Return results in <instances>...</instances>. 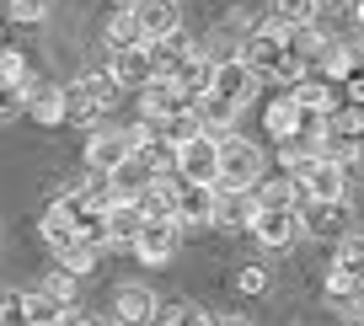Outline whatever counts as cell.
I'll use <instances>...</instances> for the list:
<instances>
[{"label":"cell","instance_id":"32","mask_svg":"<svg viewBox=\"0 0 364 326\" xmlns=\"http://www.w3.org/2000/svg\"><path fill=\"white\" fill-rule=\"evenodd\" d=\"M22 107H27V86H22V80H6V75H0V124L22 118Z\"/></svg>","mask_w":364,"mask_h":326},{"label":"cell","instance_id":"15","mask_svg":"<svg viewBox=\"0 0 364 326\" xmlns=\"http://www.w3.org/2000/svg\"><path fill=\"white\" fill-rule=\"evenodd\" d=\"M311 70L327 75L332 86H343V80L359 70V43H338V38H327V43L316 48V59H311Z\"/></svg>","mask_w":364,"mask_h":326},{"label":"cell","instance_id":"47","mask_svg":"<svg viewBox=\"0 0 364 326\" xmlns=\"http://www.w3.org/2000/svg\"><path fill=\"white\" fill-rule=\"evenodd\" d=\"M359 65H364V38H359Z\"/></svg>","mask_w":364,"mask_h":326},{"label":"cell","instance_id":"43","mask_svg":"<svg viewBox=\"0 0 364 326\" xmlns=\"http://www.w3.org/2000/svg\"><path fill=\"white\" fill-rule=\"evenodd\" d=\"M338 6H348V0H316V11H338Z\"/></svg>","mask_w":364,"mask_h":326},{"label":"cell","instance_id":"25","mask_svg":"<svg viewBox=\"0 0 364 326\" xmlns=\"http://www.w3.org/2000/svg\"><path fill=\"white\" fill-rule=\"evenodd\" d=\"M300 118H306V113H300V107H295V97L284 91V97H273L268 107H262V134H268L273 145H279V139H284L289 129H300Z\"/></svg>","mask_w":364,"mask_h":326},{"label":"cell","instance_id":"29","mask_svg":"<svg viewBox=\"0 0 364 326\" xmlns=\"http://www.w3.org/2000/svg\"><path fill=\"white\" fill-rule=\"evenodd\" d=\"M102 38H107V48H134V43H145V33H139V22H134V11H129V6H118V11L107 16Z\"/></svg>","mask_w":364,"mask_h":326},{"label":"cell","instance_id":"20","mask_svg":"<svg viewBox=\"0 0 364 326\" xmlns=\"http://www.w3.org/2000/svg\"><path fill=\"white\" fill-rule=\"evenodd\" d=\"M177 188H182V177H150V188L139 192V214H145V219H177Z\"/></svg>","mask_w":364,"mask_h":326},{"label":"cell","instance_id":"41","mask_svg":"<svg viewBox=\"0 0 364 326\" xmlns=\"http://www.w3.org/2000/svg\"><path fill=\"white\" fill-rule=\"evenodd\" d=\"M188 326H220V315H209V310H198V305H193V315H188Z\"/></svg>","mask_w":364,"mask_h":326},{"label":"cell","instance_id":"7","mask_svg":"<svg viewBox=\"0 0 364 326\" xmlns=\"http://www.w3.org/2000/svg\"><path fill=\"white\" fill-rule=\"evenodd\" d=\"M252 219H257V192H252V188H220V182H215V219H209V225L247 236Z\"/></svg>","mask_w":364,"mask_h":326},{"label":"cell","instance_id":"19","mask_svg":"<svg viewBox=\"0 0 364 326\" xmlns=\"http://www.w3.org/2000/svg\"><path fill=\"white\" fill-rule=\"evenodd\" d=\"M236 102H225V97H215V91H204V97L193 102V118H198V129H204V134H230V129H236Z\"/></svg>","mask_w":364,"mask_h":326},{"label":"cell","instance_id":"13","mask_svg":"<svg viewBox=\"0 0 364 326\" xmlns=\"http://www.w3.org/2000/svg\"><path fill=\"white\" fill-rule=\"evenodd\" d=\"M22 113H33V124H43V129H59L65 124V86H54V80H27V107Z\"/></svg>","mask_w":364,"mask_h":326},{"label":"cell","instance_id":"44","mask_svg":"<svg viewBox=\"0 0 364 326\" xmlns=\"http://www.w3.org/2000/svg\"><path fill=\"white\" fill-rule=\"evenodd\" d=\"M353 22H359V33H364V0H353Z\"/></svg>","mask_w":364,"mask_h":326},{"label":"cell","instance_id":"27","mask_svg":"<svg viewBox=\"0 0 364 326\" xmlns=\"http://www.w3.org/2000/svg\"><path fill=\"white\" fill-rule=\"evenodd\" d=\"M139 225H145L139 203H113V209H107V246H134Z\"/></svg>","mask_w":364,"mask_h":326},{"label":"cell","instance_id":"31","mask_svg":"<svg viewBox=\"0 0 364 326\" xmlns=\"http://www.w3.org/2000/svg\"><path fill=\"white\" fill-rule=\"evenodd\" d=\"M156 134H161V139H171V145H182V139L204 134V129H198V118H193V113H171V118H161V124H156Z\"/></svg>","mask_w":364,"mask_h":326},{"label":"cell","instance_id":"49","mask_svg":"<svg viewBox=\"0 0 364 326\" xmlns=\"http://www.w3.org/2000/svg\"><path fill=\"white\" fill-rule=\"evenodd\" d=\"M113 6H129V0H113Z\"/></svg>","mask_w":364,"mask_h":326},{"label":"cell","instance_id":"24","mask_svg":"<svg viewBox=\"0 0 364 326\" xmlns=\"http://www.w3.org/2000/svg\"><path fill=\"white\" fill-rule=\"evenodd\" d=\"M188 54H193V43L182 38V27H177V33H166V38H156V43H150V65H156V75H177V70L188 65Z\"/></svg>","mask_w":364,"mask_h":326},{"label":"cell","instance_id":"35","mask_svg":"<svg viewBox=\"0 0 364 326\" xmlns=\"http://www.w3.org/2000/svg\"><path fill=\"white\" fill-rule=\"evenodd\" d=\"M54 11V0H11V22H22V27H33V22H43V16Z\"/></svg>","mask_w":364,"mask_h":326},{"label":"cell","instance_id":"33","mask_svg":"<svg viewBox=\"0 0 364 326\" xmlns=\"http://www.w3.org/2000/svg\"><path fill=\"white\" fill-rule=\"evenodd\" d=\"M268 6H273V22H289V27L316 16V0H268Z\"/></svg>","mask_w":364,"mask_h":326},{"label":"cell","instance_id":"39","mask_svg":"<svg viewBox=\"0 0 364 326\" xmlns=\"http://www.w3.org/2000/svg\"><path fill=\"white\" fill-rule=\"evenodd\" d=\"M43 289H48V294H59L65 305H75V273L54 268V273H48V283H43Z\"/></svg>","mask_w":364,"mask_h":326},{"label":"cell","instance_id":"8","mask_svg":"<svg viewBox=\"0 0 364 326\" xmlns=\"http://www.w3.org/2000/svg\"><path fill=\"white\" fill-rule=\"evenodd\" d=\"M257 246H268V251H284V246H295L306 230H300V214L295 209H257V219H252V230H247Z\"/></svg>","mask_w":364,"mask_h":326},{"label":"cell","instance_id":"36","mask_svg":"<svg viewBox=\"0 0 364 326\" xmlns=\"http://www.w3.org/2000/svg\"><path fill=\"white\" fill-rule=\"evenodd\" d=\"M188 315H193V305H188V300H166V305H156L150 326H188Z\"/></svg>","mask_w":364,"mask_h":326},{"label":"cell","instance_id":"17","mask_svg":"<svg viewBox=\"0 0 364 326\" xmlns=\"http://www.w3.org/2000/svg\"><path fill=\"white\" fill-rule=\"evenodd\" d=\"M150 177H156V171H150V166H145V161H139V156H134V150H129V156H124V161H118V166H113V171H107V182H113V198H118V203H134V198H139V192H145V188H150Z\"/></svg>","mask_w":364,"mask_h":326},{"label":"cell","instance_id":"40","mask_svg":"<svg viewBox=\"0 0 364 326\" xmlns=\"http://www.w3.org/2000/svg\"><path fill=\"white\" fill-rule=\"evenodd\" d=\"M343 102H364V65L353 70L348 80H343Z\"/></svg>","mask_w":364,"mask_h":326},{"label":"cell","instance_id":"3","mask_svg":"<svg viewBox=\"0 0 364 326\" xmlns=\"http://www.w3.org/2000/svg\"><path fill=\"white\" fill-rule=\"evenodd\" d=\"M262 177V150L241 134H220V188H252Z\"/></svg>","mask_w":364,"mask_h":326},{"label":"cell","instance_id":"18","mask_svg":"<svg viewBox=\"0 0 364 326\" xmlns=\"http://www.w3.org/2000/svg\"><path fill=\"white\" fill-rule=\"evenodd\" d=\"M150 315H156V294H150L145 283H124V289L113 294V321H124V326H150Z\"/></svg>","mask_w":364,"mask_h":326},{"label":"cell","instance_id":"5","mask_svg":"<svg viewBox=\"0 0 364 326\" xmlns=\"http://www.w3.org/2000/svg\"><path fill=\"white\" fill-rule=\"evenodd\" d=\"M177 177L182 182H204V188H215L220 182V139L215 134H193L177 145Z\"/></svg>","mask_w":364,"mask_h":326},{"label":"cell","instance_id":"12","mask_svg":"<svg viewBox=\"0 0 364 326\" xmlns=\"http://www.w3.org/2000/svg\"><path fill=\"white\" fill-rule=\"evenodd\" d=\"M124 156H129V134H124V129L91 124V139H86V166L91 171H113Z\"/></svg>","mask_w":364,"mask_h":326},{"label":"cell","instance_id":"28","mask_svg":"<svg viewBox=\"0 0 364 326\" xmlns=\"http://www.w3.org/2000/svg\"><path fill=\"white\" fill-rule=\"evenodd\" d=\"M359 289H364V278H359V273H348V268H338V262H332L327 283H321L327 305H343V310H353V305H359Z\"/></svg>","mask_w":364,"mask_h":326},{"label":"cell","instance_id":"21","mask_svg":"<svg viewBox=\"0 0 364 326\" xmlns=\"http://www.w3.org/2000/svg\"><path fill=\"white\" fill-rule=\"evenodd\" d=\"M284 91L295 97L300 113H327L332 102H338V97H332V80H327V75H316V70H306V75H300L295 86H284Z\"/></svg>","mask_w":364,"mask_h":326},{"label":"cell","instance_id":"26","mask_svg":"<svg viewBox=\"0 0 364 326\" xmlns=\"http://www.w3.org/2000/svg\"><path fill=\"white\" fill-rule=\"evenodd\" d=\"M38 236H43V246H48V251H59L65 241H75V219H70L65 198H54V203L43 209V219H38Z\"/></svg>","mask_w":364,"mask_h":326},{"label":"cell","instance_id":"37","mask_svg":"<svg viewBox=\"0 0 364 326\" xmlns=\"http://www.w3.org/2000/svg\"><path fill=\"white\" fill-rule=\"evenodd\" d=\"M0 75L6 80H33V70H27V54H16V48H0Z\"/></svg>","mask_w":364,"mask_h":326},{"label":"cell","instance_id":"16","mask_svg":"<svg viewBox=\"0 0 364 326\" xmlns=\"http://www.w3.org/2000/svg\"><path fill=\"white\" fill-rule=\"evenodd\" d=\"M177 225H209L215 219V188H204V182H182L177 188Z\"/></svg>","mask_w":364,"mask_h":326},{"label":"cell","instance_id":"30","mask_svg":"<svg viewBox=\"0 0 364 326\" xmlns=\"http://www.w3.org/2000/svg\"><path fill=\"white\" fill-rule=\"evenodd\" d=\"M54 257H59V268H65V273H75V278H86V273L97 268V257H102V251L91 246V241H80V236H75V241H65V246H59Z\"/></svg>","mask_w":364,"mask_h":326},{"label":"cell","instance_id":"10","mask_svg":"<svg viewBox=\"0 0 364 326\" xmlns=\"http://www.w3.org/2000/svg\"><path fill=\"white\" fill-rule=\"evenodd\" d=\"M209 91H215V97H225V102H236V107H247V102L257 97V75L247 70V59H241V54H230V59H220V65H215Z\"/></svg>","mask_w":364,"mask_h":326},{"label":"cell","instance_id":"22","mask_svg":"<svg viewBox=\"0 0 364 326\" xmlns=\"http://www.w3.org/2000/svg\"><path fill=\"white\" fill-rule=\"evenodd\" d=\"M252 192H257V209H300V198H306L289 171H284V177H257Z\"/></svg>","mask_w":364,"mask_h":326},{"label":"cell","instance_id":"4","mask_svg":"<svg viewBox=\"0 0 364 326\" xmlns=\"http://www.w3.org/2000/svg\"><path fill=\"white\" fill-rule=\"evenodd\" d=\"M295 214H300V230H306V236H321V241H343L348 225H353V214H348L343 198H300Z\"/></svg>","mask_w":364,"mask_h":326},{"label":"cell","instance_id":"1","mask_svg":"<svg viewBox=\"0 0 364 326\" xmlns=\"http://www.w3.org/2000/svg\"><path fill=\"white\" fill-rule=\"evenodd\" d=\"M113 97H118L113 70H91V75H80L75 86H65V124H80V129L102 124V113L113 107Z\"/></svg>","mask_w":364,"mask_h":326},{"label":"cell","instance_id":"45","mask_svg":"<svg viewBox=\"0 0 364 326\" xmlns=\"http://www.w3.org/2000/svg\"><path fill=\"white\" fill-rule=\"evenodd\" d=\"M348 326H364V310H359V315H353V321H348Z\"/></svg>","mask_w":364,"mask_h":326},{"label":"cell","instance_id":"6","mask_svg":"<svg viewBox=\"0 0 364 326\" xmlns=\"http://www.w3.org/2000/svg\"><path fill=\"white\" fill-rule=\"evenodd\" d=\"M289 177L300 182L306 198H343V188H348V171H343V161H332V156H311L306 166H295Z\"/></svg>","mask_w":364,"mask_h":326},{"label":"cell","instance_id":"50","mask_svg":"<svg viewBox=\"0 0 364 326\" xmlns=\"http://www.w3.org/2000/svg\"><path fill=\"white\" fill-rule=\"evenodd\" d=\"M359 305H364V289H359Z\"/></svg>","mask_w":364,"mask_h":326},{"label":"cell","instance_id":"11","mask_svg":"<svg viewBox=\"0 0 364 326\" xmlns=\"http://www.w3.org/2000/svg\"><path fill=\"white\" fill-rule=\"evenodd\" d=\"M129 11H134L145 43H156V38H166V33L182 27V6H177V0H129Z\"/></svg>","mask_w":364,"mask_h":326},{"label":"cell","instance_id":"48","mask_svg":"<svg viewBox=\"0 0 364 326\" xmlns=\"http://www.w3.org/2000/svg\"><path fill=\"white\" fill-rule=\"evenodd\" d=\"M359 171H364V150H359Z\"/></svg>","mask_w":364,"mask_h":326},{"label":"cell","instance_id":"23","mask_svg":"<svg viewBox=\"0 0 364 326\" xmlns=\"http://www.w3.org/2000/svg\"><path fill=\"white\" fill-rule=\"evenodd\" d=\"M16 305H22V315L33 326H54L59 315L70 310V305L59 300V294H48V289H16Z\"/></svg>","mask_w":364,"mask_h":326},{"label":"cell","instance_id":"14","mask_svg":"<svg viewBox=\"0 0 364 326\" xmlns=\"http://www.w3.org/2000/svg\"><path fill=\"white\" fill-rule=\"evenodd\" d=\"M113 80H118V91H139L145 80H156V65H150V43H134V48H113Z\"/></svg>","mask_w":364,"mask_h":326},{"label":"cell","instance_id":"2","mask_svg":"<svg viewBox=\"0 0 364 326\" xmlns=\"http://www.w3.org/2000/svg\"><path fill=\"white\" fill-rule=\"evenodd\" d=\"M236 54L247 59V70L257 80H273V70L289 59V22H273V16H268V22H257L247 38H241Z\"/></svg>","mask_w":364,"mask_h":326},{"label":"cell","instance_id":"38","mask_svg":"<svg viewBox=\"0 0 364 326\" xmlns=\"http://www.w3.org/2000/svg\"><path fill=\"white\" fill-rule=\"evenodd\" d=\"M230 289H236V294H262V289H268V273H262V268H236Z\"/></svg>","mask_w":364,"mask_h":326},{"label":"cell","instance_id":"9","mask_svg":"<svg viewBox=\"0 0 364 326\" xmlns=\"http://www.w3.org/2000/svg\"><path fill=\"white\" fill-rule=\"evenodd\" d=\"M177 241H182V225H177V219H145L129 251H134L139 262H150V268H161V262L177 251Z\"/></svg>","mask_w":364,"mask_h":326},{"label":"cell","instance_id":"34","mask_svg":"<svg viewBox=\"0 0 364 326\" xmlns=\"http://www.w3.org/2000/svg\"><path fill=\"white\" fill-rule=\"evenodd\" d=\"M332 262L364 278V236H343V241H338V257H332Z\"/></svg>","mask_w":364,"mask_h":326},{"label":"cell","instance_id":"46","mask_svg":"<svg viewBox=\"0 0 364 326\" xmlns=\"http://www.w3.org/2000/svg\"><path fill=\"white\" fill-rule=\"evenodd\" d=\"M0 48H6V22H0Z\"/></svg>","mask_w":364,"mask_h":326},{"label":"cell","instance_id":"42","mask_svg":"<svg viewBox=\"0 0 364 326\" xmlns=\"http://www.w3.org/2000/svg\"><path fill=\"white\" fill-rule=\"evenodd\" d=\"M220 326H252L247 315H220Z\"/></svg>","mask_w":364,"mask_h":326}]
</instances>
